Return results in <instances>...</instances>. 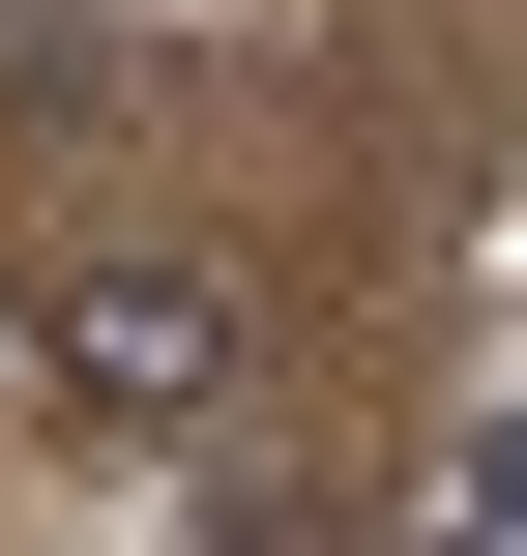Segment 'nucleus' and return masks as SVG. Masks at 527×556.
Listing matches in <instances>:
<instances>
[{"label":"nucleus","mask_w":527,"mask_h":556,"mask_svg":"<svg viewBox=\"0 0 527 556\" xmlns=\"http://www.w3.org/2000/svg\"><path fill=\"white\" fill-rule=\"evenodd\" d=\"M440 556H527V410L469 440V469H440Z\"/></svg>","instance_id":"2"},{"label":"nucleus","mask_w":527,"mask_h":556,"mask_svg":"<svg viewBox=\"0 0 527 556\" xmlns=\"http://www.w3.org/2000/svg\"><path fill=\"white\" fill-rule=\"evenodd\" d=\"M59 381H88L117 440H176V410L235 381V264H88V293H59Z\"/></svg>","instance_id":"1"}]
</instances>
